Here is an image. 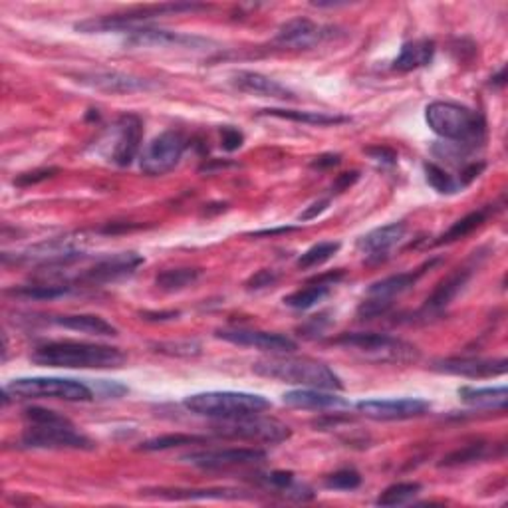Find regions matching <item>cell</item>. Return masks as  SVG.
Here are the masks:
<instances>
[{
  "mask_svg": "<svg viewBox=\"0 0 508 508\" xmlns=\"http://www.w3.org/2000/svg\"><path fill=\"white\" fill-rule=\"evenodd\" d=\"M493 83H495V86H503V83H504V68L501 70V74H498V76L493 78Z\"/></svg>",
  "mask_w": 508,
  "mask_h": 508,
  "instance_id": "51",
  "label": "cell"
},
{
  "mask_svg": "<svg viewBox=\"0 0 508 508\" xmlns=\"http://www.w3.org/2000/svg\"><path fill=\"white\" fill-rule=\"evenodd\" d=\"M219 340H224L234 346L254 347V350L268 352V354H290L294 352L298 344L293 337L275 334V332H260L249 330V328H232V330H219L216 332Z\"/></svg>",
  "mask_w": 508,
  "mask_h": 508,
  "instance_id": "13",
  "label": "cell"
},
{
  "mask_svg": "<svg viewBox=\"0 0 508 508\" xmlns=\"http://www.w3.org/2000/svg\"><path fill=\"white\" fill-rule=\"evenodd\" d=\"M419 483H395L385 488V491L378 496L375 504L378 506H401L411 503L421 493Z\"/></svg>",
  "mask_w": 508,
  "mask_h": 508,
  "instance_id": "34",
  "label": "cell"
},
{
  "mask_svg": "<svg viewBox=\"0 0 508 508\" xmlns=\"http://www.w3.org/2000/svg\"><path fill=\"white\" fill-rule=\"evenodd\" d=\"M232 86L244 92L250 93V96H258V98H270V100H296L294 92L288 90L286 86H282L280 82L272 80L265 74L260 72H250V70H239L234 72L231 76Z\"/></svg>",
  "mask_w": 508,
  "mask_h": 508,
  "instance_id": "20",
  "label": "cell"
},
{
  "mask_svg": "<svg viewBox=\"0 0 508 508\" xmlns=\"http://www.w3.org/2000/svg\"><path fill=\"white\" fill-rule=\"evenodd\" d=\"M126 354L114 346L88 342H48L36 347L32 362L44 368L64 370H109L126 363Z\"/></svg>",
  "mask_w": 508,
  "mask_h": 508,
  "instance_id": "1",
  "label": "cell"
},
{
  "mask_svg": "<svg viewBox=\"0 0 508 508\" xmlns=\"http://www.w3.org/2000/svg\"><path fill=\"white\" fill-rule=\"evenodd\" d=\"M431 370L447 375H459V378L485 380L504 375L508 370V362L504 357H501V360H485V357H447V360L433 362Z\"/></svg>",
  "mask_w": 508,
  "mask_h": 508,
  "instance_id": "14",
  "label": "cell"
},
{
  "mask_svg": "<svg viewBox=\"0 0 508 508\" xmlns=\"http://www.w3.org/2000/svg\"><path fill=\"white\" fill-rule=\"evenodd\" d=\"M433 56H435V42L421 39L403 44L398 58L393 60V70L398 72H413L417 68H425L431 64Z\"/></svg>",
  "mask_w": 508,
  "mask_h": 508,
  "instance_id": "26",
  "label": "cell"
},
{
  "mask_svg": "<svg viewBox=\"0 0 508 508\" xmlns=\"http://www.w3.org/2000/svg\"><path fill=\"white\" fill-rule=\"evenodd\" d=\"M391 306H393V300H383V298H372L370 296L368 300H363L360 308H357V316H360L362 320L380 318V316L388 314Z\"/></svg>",
  "mask_w": 508,
  "mask_h": 508,
  "instance_id": "41",
  "label": "cell"
},
{
  "mask_svg": "<svg viewBox=\"0 0 508 508\" xmlns=\"http://www.w3.org/2000/svg\"><path fill=\"white\" fill-rule=\"evenodd\" d=\"M78 82L88 88L108 93H134V92H147L155 88V83L152 80L129 76V74H119V72L80 74Z\"/></svg>",
  "mask_w": 508,
  "mask_h": 508,
  "instance_id": "19",
  "label": "cell"
},
{
  "mask_svg": "<svg viewBox=\"0 0 508 508\" xmlns=\"http://www.w3.org/2000/svg\"><path fill=\"white\" fill-rule=\"evenodd\" d=\"M459 398L467 406L504 411L508 391L504 385H498V388H469V385H465V388L459 390Z\"/></svg>",
  "mask_w": 508,
  "mask_h": 508,
  "instance_id": "29",
  "label": "cell"
},
{
  "mask_svg": "<svg viewBox=\"0 0 508 508\" xmlns=\"http://www.w3.org/2000/svg\"><path fill=\"white\" fill-rule=\"evenodd\" d=\"M183 407L195 416L227 421L265 413L270 409V401L247 391H205L185 398Z\"/></svg>",
  "mask_w": 508,
  "mask_h": 508,
  "instance_id": "5",
  "label": "cell"
},
{
  "mask_svg": "<svg viewBox=\"0 0 508 508\" xmlns=\"http://www.w3.org/2000/svg\"><path fill=\"white\" fill-rule=\"evenodd\" d=\"M276 280H278L276 272L270 270V268H265V270H258L257 275H254V276L247 282V288H249V290H260V288L272 286Z\"/></svg>",
  "mask_w": 508,
  "mask_h": 508,
  "instance_id": "44",
  "label": "cell"
},
{
  "mask_svg": "<svg viewBox=\"0 0 508 508\" xmlns=\"http://www.w3.org/2000/svg\"><path fill=\"white\" fill-rule=\"evenodd\" d=\"M340 155L337 153H324V155H320L316 157L312 163H310V167L312 169H330V167H336V165H340Z\"/></svg>",
  "mask_w": 508,
  "mask_h": 508,
  "instance_id": "48",
  "label": "cell"
},
{
  "mask_svg": "<svg viewBox=\"0 0 508 508\" xmlns=\"http://www.w3.org/2000/svg\"><path fill=\"white\" fill-rule=\"evenodd\" d=\"M187 145L189 144H187V137L181 131H163V134H159L152 144L145 147L144 155L139 159L141 171L152 177L173 171L175 165L181 162Z\"/></svg>",
  "mask_w": 508,
  "mask_h": 508,
  "instance_id": "10",
  "label": "cell"
},
{
  "mask_svg": "<svg viewBox=\"0 0 508 508\" xmlns=\"http://www.w3.org/2000/svg\"><path fill=\"white\" fill-rule=\"evenodd\" d=\"M54 324H58L66 330H74L88 336H118L116 326H111L108 320L96 314H68L54 318Z\"/></svg>",
  "mask_w": 508,
  "mask_h": 508,
  "instance_id": "28",
  "label": "cell"
},
{
  "mask_svg": "<svg viewBox=\"0 0 508 508\" xmlns=\"http://www.w3.org/2000/svg\"><path fill=\"white\" fill-rule=\"evenodd\" d=\"M294 227H282V229H272V231H258V232H252V237H275V234H286V232H293Z\"/></svg>",
  "mask_w": 508,
  "mask_h": 508,
  "instance_id": "50",
  "label": "cell"
},
{
  "mask_svg": "<svg viewBox=\"0 0 508 508\" xmlns=\"http://www.w3.org/2000/svg\"><path fill=\"white\" fill-rule=\"evenodd\" d=\"M155 352L167 354V355H179V357H191L201 354V344L195 340H177V342H159L153 344Z\"/></svg>",
  "mask_w": 508,
  "mask_h": 508,
  "instance_id": "40",
  "label": "cell"
},
{
  "mask_svg": "<svg viewBox=\"0 0 508 508\" xmlns=\"http://www.w3.org/2000/svg\"><path fill=\"white\" fill-rule=\"evenodd\" d=\"M56 173H58V169H56V167H48V169H36V171H31V173H22V175H18V177L14 179V185H18V187H31V185H39V183L46 181V179L54 177Z\"/></svg>",
  "mask_w": 508,
  "mask_h": 508,
  "instance_id": "42",
  "label": "cell"
},
{
  "mask_svg": "<svg viewBox=\"0 0 508 508\" xmlns=\"http://www.w3.org/2000/svg\"><path fill=\"white\" fill-rule=\"evenodd\" d=\"M267 459V451L250 449V447H234V449H209L197 451V453L185 455L183 460L201 469H231V467H244L257 465Z\"/></svg>",
  "mask_w": 508,
  "mask_h": 508,
  "instance_id": "12",
  "label": "cell"
},
{
  "mask_svg": "<svg viewBox=\"0 0 508 508\" xmlns=\"http://www.w3.org/2000/svg\"><path fill=\"white\" fill-rule=\"evenodd\" d=\"M488 216V209H478L465 215L463 219H459L457 223L451 224V229L447 232L441 234V239L437 241V244H447V242H455L469 237L470 232H475L481 224L486 221Z\"/></svg>",
  "mask_w": 508,
  "mask_h": 508,
  "instance_id": "31",
  "label": "cell"
},
{
  "mask_svg": "<svg viewBox=\"0 0 508 508\" xmlns=\"http://www.w3.org/2000/svg\"><path fill=\"white\" fill-rule=\"evenodd\" d=\"M330 286H324V285H314V282H308L306 288H300L296 293L288 294L285 298V304L288 308H294V310H310L314 308L316 304L322 302V300L330 294Z\"/></svg>",
  "mask_w": 508,
  "mask_h": 508,
  "instance_id": "32",
  "label": "cell"
},
{
  "mask_svg": "<svg viewBox=\"0 0 508 508\" xmlns=\"http://www.w3.org/2000/svg\"><path fill=\"white\" fill-rule=\"evenodd\" d=\"M70 293V286L64 285H36V286H18L8 290L11 296H18V298H26V300H54L66 296Z\"/></svg>",
  "mask_w": 508,
  "mask_h": 508,
  "instance_id": "38",
  "label": "cell"
},
{
  "mask_svg": "<svg viewBox=\"0 0 508 508\" xmlns=\"http://www.w3.org/2000/svg\"><path fill=\"white\" fill-rule=\"evenodd\" d=\"M260 116L280 118V119L296 121V124L318 126V127H326V126H340V124H347V121H350V118H346V116H337V114H326V111H302V109H280V108H268V109H262V111H260Z\"/></svg>",
  "mask_w": 508,
  "mask_h": 508,
  "instance_id": "27",
  "label": "cell"
},
{
  "mask_svg": "<svg viewBox=\"0 0 508 508\" xmlns=\"http://www.w3.org/2000/svg\"><path fill=\"white\" fill-rule=\"evenodd\" d=\"M470 275H473V270L470 268H457L453 275H449L445 280H441L439 286L433 290V294L427 298L425 306H423V312H427L431 316L443 312V310L459 296L460 290L465 288Z\"/></svg>",
  "mask_w": 508,
  "mask_h": 508,
  "instance_id": "25",
  "label": "cell"
},
{
  "mask_svg": "<svg viewBox=\"0 0 508 508\" xmlns=\"http://www.w3.org/2000/svg\"><path fill=\"white\" fill-rule=\"evenodd\" d=\"M144 257L137 252H119L114 257L101 258L96 262V267H92L83 275V280L92 282V285H106V282H116L119 278H126L144 265Z\"/></svg>",
  "mask_w": 508,
  "mask_h": 508,
  "instance_id": "18",
  "label": "cell"
},
{
  "mask_svg": "<svg viewBox=\"0 0 508 508\" xmlns=\"http://www.w3.org/2000/svg\"><path fill=\"white\" fill-rule=\"evenodd\" d=\"M282 401L286 403L290 407L296 409H314V411H328V409H347L352 407L350 401L336 395L334 391H326V390H312V388H304V390H294L282 395Z\"/></svg>",
  "mask_w": 508,
  "mask_h": 508,
  "instance_id": "22",
  "label": "cell"
},
{
  "mask_svg": "<svg viewBox=\"0 0 508 508\" xmlns=\"http://www.w3.org/2000/svg\"><path fill=\"white\" fill-rule=\"evenodd\" d=\"M14 398L64 399V401H92L93 393L86 383L62 378H21L4 388Z\"/></svg>",
  "mask_w": 508,
  "mask_h": 508,
  "instance_id": "8",
  "label": "cell"
},
{
  "mask_svg": "<svg viewBox=\"0 0 508 508\" xmlns=\"http://www.w3.org/2000/svg\"><path fill=\"white\" fill-rule=\"evenodd\" d=\"M177 316L179 312H144L141 314V318L152 320V322H165V320H173Z\"/></svg>",
  "mask_w": 508,
  "mask_h": 508,
  "instance_id": "49",
  "label": "cell"
},
{
  "mask_svg": "<svg viewBox=\"0 0 508 508\" xmlns=\"http://www.w3.org/2000/svg\"><path fill=\"white\" fill-rule=\"evenodd\" d=\"M342 249V244L337 241H326V242H318L314 244L312 249H308L306 252L300 254V258L296 262L298 268L302 270H310V268H316L320 265H324V262L330 260L334 254Z\"/></svg>",
  "mask_w": 508,
  "mask_h": 508,
  "instance_id": "33",
  "label": "cell"
},
{
  "mask_svg": "<svg viewBox=\"0 0 508 508\" xmlns=\"http://www.w3.org/2000/svg\"><path fill=\"white\" fill-rule=\"evenodd\" d=\"M145 496L163 498V501H241L247 498L237 488H147Z\"/></svg>",
  "mask_w": 508,
  "mask_h": 508,
  "instance_id": "21",
  "label": "cell"
},
{
  "mask_svg": "<svg viewBox=\"0 0 508 508\" xmlns=\"http://www.w3.org/2000/svg\"><path fill=\"white\" fill-rule=\"evenodd\" d=\"M360 179V171H347V173H342V175H337L336 177V181L332 185V191L334 193H344L350 189V187Z\"/></svg>",
  "mask_w": 508,
  "mask_h": 508,
  "instance_id": "47",
  "label": "cell"
},
{
  "mask_svg": "<svg viewBox=\"0 0 508 508\" xmlns=\"http://www.w3.org/2000/svg\"><path fill=\"white\" fill-rule=\"evenodd\" d=\"M328 206H330V199H320V201H316V203H312L310 206H306V209L300 213V216L298 219L300 221H314V219H318L320 215H322Z\"/></svg>",
  "mask_w": 508,
  "mask_h": 508,
  "instance_id": "46",
  "label": "cell"
},
{
  "mask_svg": "<svg viewBox=\"0 0 508 508\" xmlns=\"http://www.w3.org/2000/svg\"><path fill=\"white\" fill-rule=\"evenodd\" d=\"M365 153H368L373 162H378V163H383V165H395L398 163V153L393 152V149L390 147H370V149H365Z\"/></svg>",
  "mask_w": 508,
  "mask_h": 508,
  "instance_id": "45",
  "label": "cell"
},
{
  "mask_svg": "<svg viewBox=\"0 0 508 508\" xmlns=\"http://www.w3.org/2000/svg\"><path fill=\"white\" fill-rule=\"evenodd\" d=\"M363 417L373 421H406L425 416L431 409V403L419 398L403 399H365L354 406Z\"/></svg>",
  "mask_w": 508,
  "mask_h": 508,
  "instance_id": "11",
  "label": "cell"
},
{
  "mask_svg": "<svg viewBox=\"0 0 508 508\" xmlns=\"http://www.w3.org/2000/svg\"><path fill=\"white\" fill-rule=\"evenodd\" d=\"M199 276L201 268H169L155 278V286L163 290V293H179V290H185L187 286L195 285Z\"/></svg>",
  "mask_w": 508,
  "mask_h": 508,
  "instance_id": "30",
  "label": "cell"
},
{
  "mask_svg": "<svg viewBox=\"0 0 508 508\" xmlns=\"http://www.w3.org/2000/svg\"><path fill=\"white\" fill-rule=\"evenodd\" d=\"M437 258H433L425 265H421L419 268L411 270V272H401V275H393L383 278L380 282H373V285L368 288V296L372 298H383V300H393L395 296H401L403 293H407L413 286L417 285V280L425 275V272L437 265Z\"/></svg>",
  "mask_w": 508,
  "mask_h": 508,
  "instance_id": "24",
  "label": "cell"
},
{
  "mask_svg": "<svg viewBox=\"0 0 508 508\" xmlns=\"http://www.w3.org/2000/svg\"><path fill=\"white\" fill-rule=\"evenodd\" d=\"M330 36H332V28H324L310 21V18L300 16L280 26V31L276 34V42L282 46H288V48L308 50L314 48V46L322 40L330 39Z\"/></svg>",
  "mask_w": 508,
  "mask_h": 508,
  "instance_id": "16",
  "label": "cell"
},
{
  "mask_svg": "<svg viewBox=\"0 0 508 508\" xmlns=\"http://www.w3.org/2000/svg\"><path fill=\"white\" fill-rule=\"evenodd\" d=\"M127 44L129 46H153V48H191V50H203L209 46L211 40L201 39V36L183 34V32H171V31H157V28H134L127 32Z\"/></svg>",
  "mask_w": 508,
  "mask_h": 508,
  "instance_id": "15",
  "label": "cell"
},
{
  "mask_svg": "<svg viewBox=\"0 0 508 508\" xmlns=\"http://www.w3.org/2000/svg\"><path fill=\"white\" fill-rule=\"evenodd\" d=\"M488 455V445L486 443H470L460 447L453 453H449L441 460V467H460V465H470L477 463V460H483Z\"/></svg>",
  "mask_w": 508,
  "mask_h": 508,
  "instance_id": "36",
  "label": "cell"
},
{
  "mask_svg": "<svg viewBox=\"0 0 508 508\" xmlns=\"http://www.w3.org/2000/svg\"><path fill=\"white\" fill-rule=\"evenodd\" d=\"M213 429L219 437L254 441V443H282V441L293 435V431L285 423H280L278 419L260 417V413L258 416L221 421Z\"/></svg>",
  "mask_w": 508,
  "mask_h": 508,
  "instance_id": "9",
  "label": "cell"
},
{
  "mask_svg": "<svg viewBox=\"0 0 508 508\" xmlns=\"http://www.w3.org/2000/svg\"><path fill=\"white\" fill-rule=\"evenodd\" d=\"M195 443H206V437L199 435H185V433H175V435H162L155 439H149L145 443H141V451H147V453H153V451H167L183 445H195Z\"/></svg>",
  "mask_w": 508,
  "mask_h": 508,
  "instance_id": "35",
  "label": "cell"
},
{
  "mask_svg": "<svg viewBox=\"0 0 508 508\" xmlns=\"http://www.w3.org/2000/svg\"><path fill=\"white\" fill-rule=\"evenodd\" d=\"M332 344L362 354L372 362H381V363H403V362H413L419 357L416 346L401 340V337H393L390 334H378V332L342 334L340 337H336Z\"/></svg>",
  "mask_w": 508,
  "mask_h": 508,
  "instance_id": "6",
  "label": "cell"
},
{
  "mask_svg": "<svg viewBox=\"0 0 508 508\" xmlns=\"http://www.w3.org/2000/svg\"><path fill=\"white\" fill-rule=\"evenodd\" d=\"M28 427L22 435V445L28 449H74L92 451L93 441L72 425L70 419L50 409H24Z\"/></svg>",
  "mask_w": 508,
  "mask_h": 508,
  "instance_id": "3",
  "label": "cell"
},
{
  "mask_svg": "<svg viewBox=\"0 0 508 508\" xmlns=\"http://www.w3.org/2000/svg\"><path fill=\"white\" fill-rule=\"evenodd\" d=\"M205 8H206L205 4H197V3H165V4L137 8V11H129L126 14H109V16L88 18V21H82L74 28H76L78 32H83V34L129 32V31H134V28H137L139 22L152 21V18H157V16L197 13V11H205Z\"/></svg>",
  "mask_w": 508,
  "mask_h": 508,
  "instance_id": "7",
  "label": "cell"
},
{
  "mask_svg": "<svg viewBox=\"0 0 508 508\" xmlns=\"http://www.w3.org/2000/svg\"><path fill=\"white\" fill-rule=\"evenodd\" d=\"M425 121L439 137L459 145H477L485 137V118L455 101H433L425 108Z\"/></svg>",
  "mask_w": 508,
  "mask_h": 508,
  "instance_id": "4",
  "label": "cell"
},
{
  "mask_svg": "<svg viewBox=\"0 0 508 508\" xmlns=\"http://www.w3.org/2000/svg\"><path fill=\"white\" fill-rule=\"evenodd\" d=\"M118 137L111 149V162L119 167L134 163L144 141V121L136 114H124L118 119Z\"/></svg>",
  "mask_w": 508,
  "mask_h": 508,
  "instance_id": "17",
  "label": "cell"
},
{
  "mask_svg": "<svg viewBox=\"0 0 508 508\" xmlns=\"http://www.w3.org/2000/svg\"><path fill=\"white\" fill-rule=\"evenodd\" d=\"M407 234V224L406 223H391L385 227L373 229L368 234L357 241V249L363 250L368 257H378L381 258L383 254H388L391 249L406 239Z\"/></svg>",
  "mask_w": 508,
  "mask_h": 508,
  "instance_id": "23",
  "label": "cell"
},
{
  "mask_svg": "<svg viewBox=\"0 0 508 508\" xmlns=\"http://www.w3.org/2000/svg\"><path fill=\"white\" fill-rule=\"evenodd\" d=\"M221 141L224 152H237V149H241L244 144V136L237 127H223Z\"/></svg>",
  "mask_w": 508,
  "mask_h": 508,
  "instance_id": "43",
  "label": "cell"
},
{
  "mask_svg": "<svg viewBox=\"0 0 508 508\" xmlns=\"http://www.w3.org/2000/svg\"><path fill=\"white\" fill-rule=\"evenodd\" d=\"M423 171H425L427 183L441 195H453L463 189V187L459 185V181H455V179L451 177L443 167H439L435 163H425L423 165Z\"/></svg>",
  "mask_w": 508,
  "mask_h": 508,
  "instance_id": "37",
  "label": "cell"
},
{
  "mask_svg": "<svg viewBox=\"0 0 508 508\" xmlns=\"http://www.w3.org/2000/svg\"><path fill=\"white\" fill-rule=\"evenodd\" d=\"M362 485V477L354 469H342L326 478V486L332 491H355Z\"/></svg>",
  "mask_w": 508,
  "mask_h": 508,
  "instance_id": "39",
  "label": "cell"
},
{
  "mask_svg": "<svg viewBox=\"0 0 508 508\" xmlns=\"http://www.w3.org/2000/svg\"><path fill=\"white\" fill-rule=\"evenodd\" d=\"M252 372L260 378L275 380L280 383L302 385V388L342 391L344 383L328 368L326 363L312 360V357H290V355H272L252 363Z\"/></svg>",
  "mask_w": 508,
  "mask_h": 508,
  "instance_id": "2",
  "label": "cell"
}]
</instances>
